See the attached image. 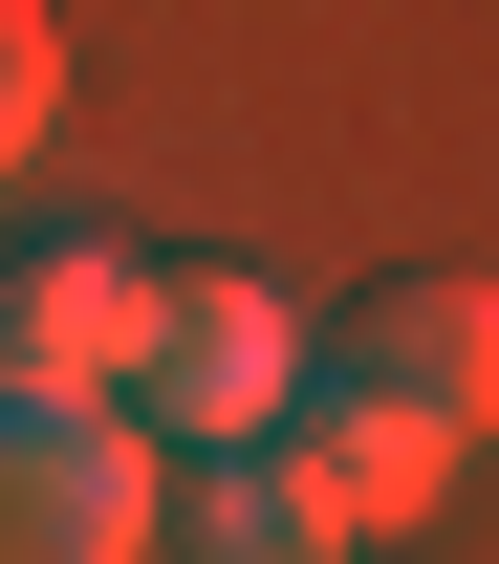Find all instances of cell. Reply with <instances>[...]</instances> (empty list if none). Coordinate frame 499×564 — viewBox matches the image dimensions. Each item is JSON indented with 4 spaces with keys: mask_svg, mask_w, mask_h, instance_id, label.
<instances>
[{
    "mask_svg": "<svg viewBox=\"0 0 499 564\" xmlns=\"http://www.w3.org/2000/svg\"><path fill=\"white\" fill-rule=\"evenodd\" d=\"M152 564H348V543H239V521H174Z\"/></svg>",
    "mask_w": 499,
    "mask_h": 564,
    "instance_id": "obj_7",
    "label": "cell"
},
{
    "mask_svg": "<svg viewBox=\"0 0 499 564\" xmlns=\"http://www.w3.org/2000/svg\"><path fill=\"white\" fill-rule=\"evenodd\" d=\"M304 391V304L239 261H152V326H131V413L152 456H239V434Z\"/></svg>",
    "mask_w": 499,
    "mask_h": 564,
    "instance_id": "obj_2",
    "label": "cell"
},
{
    "mask_svg": "<svg viewBox=\"0 0 499 564\" xmlns=\"http://www.w3.org/2000/svg\"><path fill=\"white\" fill-rule=\"evenodd\" d=\"M174 456L131 391H0V564H152Z\"/></svg>",
    "mask_w": 499,
    "mask_h": 564,
    "instance_id": "obj_1",
    "label": "cell"
},
{
    "mask_svg": "<svg viewBox=\"0 0 499 564\" xmlns=\"http://www.w3.org/2000/svg\"><path fill=\"white\" fill-rule=\"evenodd\" d=\"M44 131H66V22H44V0H0V174H22Z\"/></svg>",
    "mask_w": 499,
    "mask_h": 564,
    "instance_id": "obj_6",
    "label": "cell"
},
{
    "mask_svg": "<svg viewBox=\"0 0 499 564\" xmlns=\"http://www.w3.org/2000/svg\"><path fill=\"white\" fill-rule=\"evenodd\" d=\"M348 369L391 391V413H434V434H499V282L391 261V282L348 304Z\"/></svg>",
    "mask_w": 499,
    "mask_h": 564,
    "instance_id": "obj_5",
    "label": "cell"
},
{
    "mask_svg": "<svg viewBox=\"0 0 499 564\" xmlns=\"http://www.w3.org/2000/svg\"><path fill=\"white\" fill-rule=\"evenodd\" d=\"M131 326H152V261L109 217H22L0 239V391H131Z\"/></svg>",
    "mask_w": 499,
    "mask_h": 564,
    "instance_id": "obj_4",
    "label": "cell"
},
{
    "mask_svg": "<svg viewBox=\"0 0 499 564\" xmlns=\"http://www.w3.org/2000/svg\"><path fill=\"white\" fill-rule=\"evenodd\" d=\"M261 456H283V499H304V521H326V543L369 564L391 521H434V478H456L478 434H434V413H391L369 369H304L283 413H261Z\"/></svg>",
    "mask_w": 499,
    "mask_h": 564,
    "instance_id": "obj_3",
    "label": "cell"
}]
</instances>
